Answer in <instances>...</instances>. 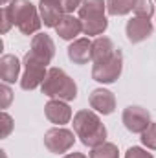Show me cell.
Instances as JSON below:
<instances>
[{
  "instance_id": "6da1fadb",
  "label": "cell",
  "mask_w": 156,
  "mask_h": 158,
  "mask_svg": "<svg viewBox=\"0 0 156 158\" xmlns=\"http://www.w3.org/2000/svg\"><path fill=\"white\" fill-rule=\"evenodd\" d=\"M74 132L86 147H97L107 140V127L101 123L99 116L88 109H83L74 116Z\"/></svg>"
},
{
  "instance_id": "7a4b0ae2",
  "label": "cell",
  "mask_w": 156,
  "mask_h": 158,
  "mask_svg": "<svg viewBox=\"0 0 156 158\" xmlns=\"http://www.w3.org/2000/svg\"><path fill=\"white\" fill-rule=\"evenodd\" d=\"M9 20L13 26H17L24 35L37 33L42 26V19L37 13V7L30 0H11L9 6H4Z\"/></svg>"
},
{
  "instance_id": "3957f363",
  "label": "cell",
  "mask_w": 156,
  "mask_h": 158,
  "mask_svg": "<svg viewBox=\"0 0 156 158\" xmlns=\"http://www.w3.org/2000/svg\"><path fill=\"white\" fill-rule=\"evenodd\" d=\"M42 94L51 99L61 101H72L77 98V85L64 70L61 68H50L44 83L40 85Z\"/></svg>"
},
{
  "instance_id": "277c9868",
  "label": "cell",
  "mask_w": 156,
  "mask_h": 158,
  "mask_svg": "<svg viewBox=\"0 0 156 158\" xmlns=\"http://www.w3.org/2000/svg\"><path fill=\"white\" fill-rule=\"evenodd\" d=\"M121 70H123V53H121V50H116L110 59L101 61V63H94L92 79L97 83L110 85V83L117 81V77L121 76Z\"/></svg>"
},
{
  "instance_id": "5b68a950",
  "label": "cell",
  "mask_w": 156,
  "mask_h": 158,
  "mask_svg": "<svg viewBox=\"0 0 156 158\" xmlns=\"http://www.w3.org/2000/svg\"><path fill=\"white\" fill-rule=\"evenodd\" d=\"M22 64H24V74H22V77H20V86H22V90H33V88H37L39 85L44 83L46 74H48L46 64H44L42 61H39L37 57H33L31 52H28V53L24 55Z\"/></svg>"
},
{
  "instance_id": "8992f818",
  "label": "cell",
  "mask_w": 156,
  "mask_h": 158,
  "mask_svg": "<svg viewBox=\"0 0 156 158\" xmlns=\"http://www.w3.org/2000/svg\"><path fill=\"white\" fill-rule=\"evenodd\" d=\"M74 142H76L74 132L64 127H53V129L46 131V134H44V145L53 155H63V153L70 151L74 147Z\"/></svg>"
},
{
  "instance_id": "52a82bcc",
  "label": "cell",
  "mask_w": 156,
  "mask_h": 158,
  "mask_svg": "<svg viewBox=\"0 0 156 158\" xmlns=\"http://www.w3.org/2000/svg\"><path fill=\"white\" fill-rule=\"evenodd\" d=\"M121 119H123V125H125L127 131H130V132H140V134L153 123L149 110L143 109V107H140V105H129V107L123 110Z\"/></svg>"
},
{
  "instance_id": "ba28073f",
  "label": "cell",
  "mask_w": 156,
  "mask_h": 158,
  "mask_svg": "<svg viewBox=\"0 0 156 158\" xmlns=\"http://www.w3.org/2000/svg\"><path fill=\"white\" fill-rule=\"evenodd\" d=\"M125 33H127V39L132 44H138L142 40L149 39L153 35V24H151V19H142V17H134L127 22L125 26Z\"/></svg>"
},
{
  "instance_id": "9c48e42d",
  "label": "cell",
  "mask_w": 156,
  "mask_h": 158,
  "mask_svg": "<svg viewBox=\"0 0 156 158\" xmlns=\"http://www.w3.org/2000/svg\"><path fill=\"white\" fill-rule=\"evenodd\" d=\"M31 53H33V57H37L39 61H42L46 66L51 63V59H53V55H55V44H53V40L50 35H46V33H37V35H33V39H31V50H30Z\"/></svg>"
},
{
  "instance_id": "30bf717a",
  "label": "cell",
  "mask_w": 156,
  "mask_h": 158,
  "mask_svg": "<svg viewBox=\"0 0 156 158\" xmlns=\"http://www.w3.org/2000/svg\"><path fill=\"white\" fill-rule=\"evenodd\" d=\"M90 107L96 109L99 114L107 116V114H112L114 109H116V98L110 90H105V88H96L92 90L90 94Z\"/></svg>"
},
{
  "instance_id": "8fae6325",
  "label": "cell",
  "mask_w": 156,
  "mask_h": 158,
  "mask_svg": "<svg viewBox=\"0 0 156 158\" xmlns=\"http://www.w3.org/2000/svg\"><path fill=\"white\" fill-rule=\"evenodd\" d=\"M44 114L46 118L50 119L51 123L55 125H64L72 119V109L66 105V101H61V99H50L46 105H44Z\"/></svg>"
},
{
  "instance_id": "7c38bea8",
  "label": "cell",
  "mask_w": 156,
  "mask_h": 158,
  "mask_svg": "<svg viewBox=\"0 0 156 158\" xmlns=\"http://www.w3.org/2000/svg\"><path fill=\"white\" fill-rule=\"evenodd\" d=\"M68 59L74 64H86L92 61V42L88 39H76L68 46Z\"/></svg>"
},
{
  "instance_id": "4fadbf2b",
  "label": "cell",
  "mask_w": 156,
  "mask_h": 158,
  "mask_svg": "<svg viewBox=\"0 0 156 158\" xmlns=\"http://www.w3.org/2000/svg\"><path fill=\"white\" fill-rule=\"evenodd\" d=\"M55 31L63 40H74L83 31L81 19H76L74 15H63V19L55 26Z\"/></svg>"
},
{
  "instance_id": "5bb4252c",
  "label": "cell",
  "mask_w": 156,
  "mask_h": 158,
  "mask_svg": "<svg viewBox=\"0 0 156 158\" xmlns=\"http://www.w3.org/2000/svg\"><path fill=\"white\" fill-rule=\"evenodd\" d=\"M39 11L42 24L48 28H55L63 19V15H66L61 7V2H39Z\"/></svg>"
},
{
  "instance_id": "9a60e30c",
  "label": "cell",
  "mask_w": 156,
  "mask_h": 158,
  "mask_svg": "<svg viewBox=\"0 0 156 158\" xmlns=\"http://www.w3.org/2000/svg\"><path fill=\"white\" fill-rule=\"evenodd\" d=\"M107 11V2L103 0H83L79 7V19L81 20H94L103 19Z\"/></svg>"
},
{
  "instance_id": "2e32d148",
  "label": "cell",
  "mask_w": 156,
  "mask_h": 158,
  "mask_svg": "<svg viewBox=\"0 0 156 158\" xmlns=\"http://www.w3.org/2000/svg\"><path fill=\"white\" fill-rule=\"evenodd\" d=\"M20 74V61L15 55H2L0 59V77L4 83H15Z\"/></svg>"
},
{
  "instance_id": "e0dca14e",
  "label": "cell",
  "mask_w": 156,
  "mask_h": 158,
  "mask_svg": "<svg viewBox=\"0 0 156 158\" xmlns=\"http://www.w3.org/2000/svg\"><path fill=\"white\" fill-rule=\"evenodd\" d=\"M114 52H116L114 42L109 37H97L92 42V61L94 63H101V61L110 59L114 55Z\"/></svg>"
},
{
  "instance_id": "ac0fdd59",
  "label": "cell",
  "mask_w": 156,
  "mask_h": 158,
  "mask_svg": "<svg viewBox=\"0 0 156 158\" xmlns=\"http://www.w3.org/2000/svg\"><path fill=\"white\" fill-rule=\"evenodd\" d=\"M136 0H107V13L112 17L127 15L134 9Z\"/></svg>"
},
{
  "instance_id": "d6986e66",
  "label": "cell",
  "mask_w": 156,
  "mask_h": 158,
  "mask_svg": "<svg viewBox=\"0 0 156 158\" xmlns=\"http://www.w3.org/2000/svg\"><path fill=\"white\" fill-rule=\"evenodd\" d=\"M81 24H83V33H84V35H101V33H105V30L109 28L107 17H103V19H94V20H81Z\"/></svg>"
},
{
  "instance_id": "ffe728a7",
  "label": "cell",
  "mask_w": 156,
  "mask_h": 158,
  "mask_svg": "<svg viewBox=\"0 0 156 158\" xmlns=\"http://www.w3.org/2000/svg\"><path fill=\"white\" fill-rule=\"evenodd\" d=\"M90 158H119V151H117V145L116 143H101L97 147L92 149L90 153Z\"/></svg>"
},
{
  "instance_id": "44dd1931",
  "label": "cell",
  "mask_w": 156,
  "mask_h": 158,
  "mask_svg": "<svg viewBox=\"0 0 156 158\" xmlns=\"http://www.w3.org/2000/svg\"><path fill=\"white\" fill-rule=\"evenodd\" d=\"M134 13L136 17H142V19H151L154 15V6L151 0H136L134 4Z\"/></svg>"
},
{
  "instance_id": "7402d4cb",
  "label": "cell",
  "mask_w": 156,
  "mask_h": 158,
  "mask_svg": "<svg viewBox=\"0 0 156 158\" xmlns=\"http://www.w3.org/2000/svg\"><path fill=\"white\" fill-rule=\"evenodd\" d=\"M142 143L147 149L156 151V123H151L143 132H142Z\"/></svg>"
},
{
  "instance_id": "603a6c76",
  "label": "cell",
  "mask_w": 156,
  "mask_h": 158,
  "mask_svg": "<svg viewBox=\"0 0 156 158\" xmlns=\"http://www.w3.org/2000/svg\"><path fill=\"white\" fill-rule=\"evenodd\" d=\"M11 101H13V92L7 86V83L0 85V109H7Z\"/></svg>"
},
{
  "instance_id": "cb8c5ba5",
  "label": "cell",
  "mask_w": 156,
  "mask_h": 158,
  "mask_svg": "<svg viewBox=\"0 0 156 158\" xmlns=\"http://www.w3.org/2000/svg\"><path fill=\"white\" fill-rule=\"evenodd\" d=\"M125 158H154V156L151 153H147L145 149H142V147H130L125 153Z\"/></svg>"
},
{
  "instance_id": "d4e9b609",
  "label": "cell",
  "mask_w": 156,
  "mask_h": 158,
  "mask_svg": "<svg viewBox=\"0 0 156 158\" xmlns=\"http://www.w3.org/2000/svg\"><path fill=\"white\" fill-rule=\"evenodd\" d=\"M83 0H61V7L66 15H72V11H76L81 7Z\"/></svg>"
},
{
  "instance_id": "484cf974",
  "label": "cell",
  "mask_w": 156,
  "mask_h": 158,
  "mask_svg": "<svg viewBox=\"0 0 156 158\" xmlns=\"http://www.w3.org/2000/svg\"><path fill=\"white\" fill-rule=\"evenodd\" d=\"M13 129V118L7 112H2V138H7Z\"/></svg>"
},
{
  "instance_id": "4316f807",
  "label": "cell",
  "mask_w": 156,
  "mask_h": 158,
  "mask_svg": "<svg viewBox=\"0 0 156 158\" xmlns=\"http://www.w3.org/2000/svg\"><path fill=\"white\" fill-rule=\"evenodd\" d=\"M0 15H2V28H0V31L2 33H7L9 30H11V20H9V15H7V11H6V7H2V11H0Z\"/></svg>"
},
{
  "instance_id": "83f0119b",
  "label": "cell",
  "mask_w": 156,
  "mask_h": 158,
  "mask_svg": "<svg viewBox=\"0 0 156 158\" xmlns=\"http://www.w3.org/2000/svg\"><path fill=\"white\" fill-rule=\"evenodd\" d=\"M64 158H86V156L81 155V153H70V155H66Z\"/></svg>"
},
{
  "instance_id": "f1b7e54d",
  "label": "cell",
  "mask_w": 156,
  "mask_h": 158,
  "mask_svg": "<svg viewBox=\"0 0 156 158\" xmlns=\"http://www.w3.org/2000/svg\"><path fill=\"white\" fill-rule=\"evenodd\" d=\"M39 2H61V0H39Z\"/></svg>"
},
{
  "instance_id": "f546056e",
  "label": "cell",
  "mask_w": 156,
  "mask_h": 158,
  "mask_svg": "<svg viewBox=\"0 0 156 158\" xmlns=\"http://www.w3.org/2000/svg\"><path fill=\"white\" fill-rule=\"evenodd\" d=\"M0 2H2V4H4V6H6V4H7V0H0Z\"/></svg>"
}]
</instances>
